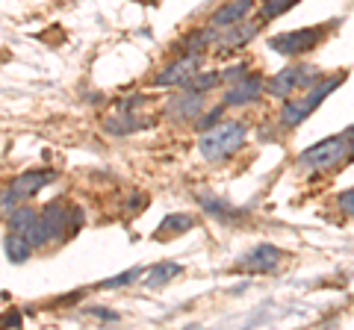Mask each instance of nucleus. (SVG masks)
<instances>
[{"mask_svg":"<svg viewBox=\"0 0 354 330\" xmlns=\"http://www.w3.org/2000/svg\"><path fill=\"white\" fill-rule=\"evenodd\" d=\"M77 224H80V210L77 206H65L62 201H53L39 213L36 224L24 236L32 242V248H41V245H50V242H59L65 233H74Z\"/></svg>","mask_w":354,"mask_h":330,"instance_id":"f257e3e1","label":"nucleus"},{"mask_svg":"<svg viewBox=\"0 0 354 330\" xmlns=\"http://www.w3.org/2000/svg\"><path fill=\"white\" fill-rule=\"evenodd\" d=\"M245 136L248 133L239 121H218V124H213L209 130L201 133V139H198V151H201V157L209 159V162L227 159L242 148Z\"/></svg>","mask_w":354,"mask_h":330,"instance_id":"f03ea898","label":"nucleus"},{"mask_svg":"<svg viewBox=\"0 0 354 330\" xmlns=\"http://www.w3.org/2000/svg\"><path fill=\"white\" fill-rule=\"evenodd\" d=\"M351 157V145H348V136H330L319 145L301 151L298 157V165L304 171H328V168H337L339 162H346Z\"/></svg>","mask_w":354,"mask_h":330,"instance_id":"7ed1b4c3","label":"nucleus"},{"mask_svg":"<svg viewBox=\"0 0 354 330\" xmlns=\"http://www.w3.org/2000/svg\"><path fill=\"white\" fill-rule=\"evenodd\" d=\"M346 80V74H334V77H328V80L322 83H316V86H310V92L304 97H295V101H286L283 104V113H281V121H283V127H295V124H301V121L313 113V109L325 101V97L337 89V86Z\"/></svg>","mask_w":354,"mask_h":330,"instance_id":"20e7f679","label":"nucleus"},{"mask_svg":"<svg viewBox=\"0 0 354 330\" xmlns=\"http://www.w3.org/2000/svg\"><path fill=\"white\" fill-rule=\"evenodd\" d=\"M319 68L316 65H292V68H283L281 74H274L272 77V83H269V92L274 97H290L295 89H304V86H313L319 80Z\"/></svg>","mask_w":354,"mask_h":330,"instance_id":"39448f33","label":"nucleus"},{"mask_svg":"<svg viewBox=\"0 0 354 330\" xmlns=\"http://www.w3.org/2000/svg\"><path fill=\"white\" fill-rule=\"evenodd\" d=\"M325 30L319 27H304V30H292V32H281L269 41V48L274 53H283V57H298V53H307L313 50L319 41H322Z\"/></svg>","mask_w":354,"mask_h":330,"instance_id":"423d86ee","label":"nucleus"},{"mask_svg":"<svg viewBox=\"0 0 354 330\" xmlns=\"http://www.w3.org/2000/svg\"><path fill=\"white\" fill-rule=\"evenodd\" d=\"M278 262H281V251H278V248H272V245H257L254 251H248L245 257H239L236 269H239V271L266 274V271L278 269Z\"/></svg>","mask_w":354,"mask_h":330,"instance_id":"0eeeda50","label":"nucleus"},{"mask_svg":"<svg viewBox=\"0 0 354 330\" xmlns=\"http://www.w3.org/2000/svg\"><path fill=\"white\" fill-rule=\"evenodd\" d=\"M198 71H201V57L189 53V57H183L180 62L169 65V68L157 77V86H183L186 80H192Z\"/></svg>","mask_w":354,"mask_h":330,"instance_id":"6e6552de","label":"nucleus"},{"mask_svg":"<svg viewBox=\"0 0 354 330\" xmlns=\"http://www.w3.org/2000/svg\"><path fill=\"white\" fill-rule=\"evenodd\" d=\"M260 24L263 21H239V24L234 27H227V32L218 39V53H225V50H234V48H242V45H248V41L260 32Z\"/></svg>","mask_w":354,"mask_h":330,"instance_id":"1a4fd4ad","label":"nucleus"},{"mask_svg":"<svg viewBox=\"0 0 354 330\" xmlns=\"http://www.w3.org/2000/svg\"><path fill=\"white\" fill-rule=\"evenodd\" d=\"M53 177H57L53 171H27V174H21V177H15L12 183H9V189H12L21 201H27V197H32L41 186H48Z\"/></svg>","mask_w":354,"mask_h":330,"instance_id":"9d476101","label":"nucleus"},{"mask_svg":"<svg viewBox=\"0 0 354 330\" xmlns=\"http://www.w3.org/2000/svg\"><path fill=\"white\" fill-rule=\"evenodd\" d=\"M251 6H254L251 0H230V3H225L213 18H209V24H213L216 30H221V27H234V24H239V21L251 12Z\"/></svg>","mask_w":354,"mask_h":330,"instance_id":"9b49d317","label":"nucleus"},{"mask_svg":"<svg viewBox=\"0 0 354 330\" xmlns=\"http://www.w3.org/2000/svg\"><path fill=\"white\" fill-rule=\"evenodd\" d=\"M260 95H263V80H260V77H245V80L236 83L234 89L225 95V104L227 106H242V104L257 101Z\"/></svg>","mask_w":354,"mask_h":330,"instance_id":"f8f14e48","label":"nucleus"},{"mask_svg":"<svg viewBox=\"0 0 354 330\" xmlns=\"http://www.w3.org/2000/svg\"><path fill=\"white\" fill-rule=\"evenodd\" d=\"M169 109H171V113H177L174 118H192V115H198V113H201V92H189V89L180 92L171 101Z\"/></svg>","mask_w":354,"mask_h":330,"instance_id":"ddd939ff","label":"nucleus"},{"mask_svg":"<svg viewBox=\"0 0 354 330\" xmlns=\"http://www.w3.org/2000/svg\"><path fill=\"white\" fill-rule=\"evenodd\" d=\"M3 248H6V254H9V260H12V262H24L30 257V251H32V242L21 233V230H9Z\"/></svg>","mask_w":354,"mask_h":330,"instance_id":"4468645a","label":"nucleus"},{"mask_svg":"<svg viewBox=\"0 0 354 330\" xmlns=\"http://www.w3.org/2000/svg\"><path fill=\"white\" fill-rule=\"evenodd\" d=\"M180 271H183L180 262H160V266H153V269L148 271V280H145V283L151 286V289H157V286H165L169 280H174Z\"/></svg>","mask_w":354,"mask_h":330,"instance_id":"2eb2a0df","label":"nucleus"},{"mask_svg":"<svg viewBox=\"0 0 354 330\" xmlns=\"http://www.w3.org/2000/svg\"><path fill=\"white\" fill-rule=\"evenodd\" d=\"M192 215H165L162 218V224L157 227V236L165 239V236H174V233H186V230H192Z\"/></svg>","mask_w":354,"mask_h":330,"instance_id":"dca6fc26","label":"nucleus"},{"mask_svg":"<svg viewBox=\"0 0 354 330\" xmlns=\"http://www.w3.org/2000/svg\"><path fill=\"white\" fill-rule=\"evenodd\" d=\"M198 201H201L204 210L209 215H216V218H236V215L245 213V210H234V206H227L225 201H218V197H209V195H198Z\"/></svg>","mask_w":354,"mask_h":330,"instance_id":"f3484780","label":"nucleus"},{"mask_svg":"<svg viewBox=\"0 0 354 330\" xmlns=\"http://www.w3.org/2000/svg\"><path fill=\"white\" fill-rule=\"evenodd\" d=\"M36 210H30V206H15L12 213H9V224H12V230H21V233H27V230L36 224Z\"/></svg>","mask_w":354,"mask_h":330,"instance_id":"a211bd4d","label":"nucleus"},{"mask_svg":"<svg viewBox=\"0 0 354 330\" xmlns=\"http://www.w3.org/2000/svg\"><path fill=\"white\" fill-rule=\"evenodd\" d=\"M218 80H221V74H204V77H192V80H186L183 86L189 92H207V89H213Z\"/></svg>","mask_w":354,"mask_h":330,"instance_id":"6ab92c4d","label":"nucleus"},{"mask_svg":"<svg viewBox=\"0 0 354 330\" xmlns=\"http://www.w3.org/2000/svg\"><path fill=\"white\" fill-rule=\"evenodd\" d=\"M295 3H298V0H266L263 9H260V15H263V18H274V15L286 12V9L295 6Z\"/></svg>","mask_w":354,"mask_h":330,"instance_id":"aec40b11","label":"nucleus"},{"mask_svg":"<svg viewBox=\"0 0 354 330\" xmlns=\"http://www.w3.org/2000/svg\"><path fill=\"white\" fill-rule=\"evenodd\" d=\"M21 204V197L12 192V189H9V186H6V189L3 192H0V215H9V213H12L15 210V206Z\"/></svg>","mask_w":354,"mask_h":330,"instance_id":"412c9836","label":"nucleus"},{"mask_svg":"<svg viewBox=\"0 0 354 330\" xmlns=\"http://www.w3.org/2000/svg\"><path fill=\"white\" fill-rule=\"evenodd\" d=\"M139 269H130V271H124V274H118V278H113V280H104L101 283V289H115V286H124V283H133L139 278Z\"/></svg>","mask_w":354,"mask_h":330,"instance_id":"4be33fe9","label":"nucleus"},{"mask_svg":"<svg viewBox=\"0 0 354 330\" xmlns=\"http://www.w3.org/2000/svg\"><path fill=\"white\" fill-rule=\"evenodd\" d=\"M221 113H225V106H216L213 113H207L201 121H198V127H201V130H209L213 124H218V115H221Z\"/></svg>","mask_w":354,"mask_h":330,"instance_id":"5701e85b","label":"nucleus"},{"mask_svg":"<svg viewBox=\"0 0 354 330\" xmlns=\"http://www.w3.org/2000/svg\"><path fill=\"white\" fill-rule=\"evenodd\" d=\"M339 210L348 213V215H354V189H348V192L339 195Z\"/></svg>","mask_w":354,"mask_h":330,"instance_id":"b1692460","label":"nucleus"},{"mask_svg":"<svg viewBox=\"0 0 354 330\" xmlns=\"http://www.w3.org/2000/svg\"><path fill=\"white\" fill-rule=\"evenodd\" d=\"M0 324H12V327H21V313L15 310H9L3 318H0Z\"/></svg>","mask_w":354,"mask_h":330,"instance_id":"393cba45","label":"nucleus"},{"mask_svg":"<svg viewBox=\"0 0 354 330\" xmlns=\"http://www.w3.org/2000/svg\"><path fill=\"white\" fill-rule=\"evenodd\" d=\"M242 74H245V65H234L230 71L221 74V80H236V77H242Z\"/></svg>","mask_w":354,"mask_h":330,"instance_id":"a878e982","label":"nucleus"},{"mask_svg":"<svg viewBox=\"0 0 354 330\" xmlns=\"http://www.w3.org/2000/svg\"><path fill=\"white\" fill-rule=\"evenodd\" d=\"M95 316H101V318H118L115 313H109V310H92Z\"/></svg>","mask_w":354,"mask_h":330,"instance_id":"bb28decb","label":"nucleus"},{"mask_svg":"<svg viewBox=\"0 0 354 330\" xmlns=\"http://www.w3.org/2000/svg\"><path fill=\"white\" fill-rule=\"evenodd\" d=\"M346 136H348V145H351V157H354V127L348 130V133H346Z\"/></svg>","mask_w":354,"mask_h":330,"instance_id":"cd10ccee","label":"nucleus"}]
</instances>
